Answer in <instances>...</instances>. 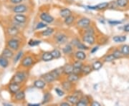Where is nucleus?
<instances>
[{"label": "nucleus", "instance_id": "nucleus-1", "mask_svg": "<svg viewBox=\"0 0 129 106\" xmlns=\"http://www.w3.org/2000/svg\"><path fill=\"white\" fill-rule=\"evenodd\" d=\"M38 57L33 53H24L23 57L19 62L18 68L24 69H30L38 62Z\"/></svg>", "mask_w": 129, "mask_h": 106}, {"label": "nucleus", "instance_id": "nucleus-2", "mask_svg": "<svg viewBox=\"0 0 129 106\" xmlns=\"http://www.w3.org/2000/svg\"><path fill=\"white\" fill-rule=\"evenodd\" d=\"M29 76V74L28 72V69L18 68V69L13 75L10 81H12V82L24 85L27 81Z\"/></svg>", "mask_w": 129, "mask_h": 106}, {"label": "nucleus", "instance_id": "nucleus-3", "mask_svg": "<svg viewBox=\"0 0 129 106\" xmlns=\"http://www.w3.org/2000/svg\"><path fill=\"white\" fill-rule=\"evenodd\" d=\"M24 45V41L22 40V37H9L6 40V46L8 47L11 50L14 51L15 52L20 50Z\"/></svg>", "mask_w": 129, "mask_h": 106}, {"label": "nucleus", "instance_id": "nucleus-4", "mask_svg": "<svg viewBox=\"0 0 129 106\" xmlns=\"http://www.w3.org/2000/svg\"><path fill=\"white\" fill-rule=\"evenodd\" d=\"M53 42L58 46H63L69 42L70 34L64 31H56L54 35L52 37Z\"/></svg>", "mask_w": 129, "mask_h": 106}, {"label": "nucleus", "instance_id": "nucleus-5", "mask_svg": "<svg viewBox=\"0 0 129 106\" xmlns=\"http://www.w3.org/2000/svg\"><path fill=\"white\" fill-rule=\"evenodd\" d=\"M10 9L13 14H26L29 12L31 7L29 4L24 2L22 4L11 6Z\"/></svg>", "mask_w": 129, "mask_h": 106}, {"label": "nucleus", "instance_id": "nucleus-6", "mask_svg": "<svg viewBox=\"0 0 129 106\" xmlns=\"http://www.w3.org/2000/svg\"><path fill=\"white\" fill-rule=\"evenodd\" d=\"M92 24V19L88 18V17H81L80 18L77 19L75 24V27L80 30H83V29L88 27L89 26H90Z\"/></svg>", "mask_w": 129, "mask_h": 106}, {"label": "nucleus", "instance_id": "nucleus-7", "mask_svg": "<svg viewBox=\"0 0 129 106\" xmlns=\"http://www.w3.org/2000/svg\"><path fill=\"white\" fill-rule=\"evenodd\" d=\"M5 35L7 38L9 37H14L20 36L22 34V30H20L19 28L14 27L13 25L8 24L5 29Z\"/></svg>", "mask_w": 129, "mask_h": 106}, {"label": "nucleus", "instance_id": "nucleus-8", "mask_svg": "<svg viewBox=\"0 0 129 106\" xmlns=\"http://www.w3.org/2000/svg\"><path fill=\"white\" fill-rule=\"evenodd\" d=\"M24 85H20L17 83H14L12 81H9V83L8 84L6 85L5 86V90L9 92L10 94V95H13L15 93L19 91L20 90H22L23 88Z\"/></svg>", "mask_w": 129, "mask_h": 106}, {"label": "nucleus", "instance_id": "nucleus-9", "mask_svg": "<svg viewBox=\"0 0 129 106\" xmlns=\"http://www.w3.org/2000/svg\"><path fill=\"white\" fill-rule=\"evenodd\" d=\"M12 100L16 104H22L26 100V92L23 88L19 91L11 96Z\"/></svg>", "mask_w": 129, "mask_h": 106}, {"label": "nucleus", "instance_id": "nucleus-10", "mask_svg": "<svg viewBox=\"0 0 129 106\" xmlns=\"http://www.w3.org/2000/svg\"><path fill=\"white\" fill-rule=\"evenodd\" d=\"M39 18L41 21L45 22L47 24H52L54 23L55 21V17L52 14H50L49 12H47L46 10L42 11L39 14Z\"/></svg>", "mask_w": 129, "mask_h": 106}, {"label": "nucleus", "instance_id": "nucleus-11", "mask_svg": "<svg viewBox=\"0 0 129 106\" xmlns=\"http://www.w3.org/2000/svg\"><path fill=\"white\" fill-rule=\"evenodd\" d=\"M60 86L64 90L66 93H71L76 88V84H74L69 82L66 79L63 78L60 80Z\"/></svg>", "mask_w": 129, "mask_h": 106}, {"label": "nucleus", "instance_id": "nucleus-12", "mask_svg": "<svg viewBox=\"0 0 129 106\" xmlns=\"http://www.w3.org/2000/svg\"><path fill=\"white\" fill-rule=\"evenodd\" d=\"M80 39L83 42L88 45L90 47L95 45L97 42L96 36L90 34H80Z\"/></svg>", "mask_w": 129, "mask_h": 106}, {"label": "nucleus", "instance_id": "nucleus-13", "mask_svg": "<svg viewBox=\"0 0 129 106\" xmlns=\"http://www.w3.org/2000/svg\"><path fill=\"white\" fill-rule=\"evenodd\" d=\"M56 32V29L55 27H47L45 29H43L42 31H40L38 33V35L40 37L43 38H50L52 37L54 34Z\"/></svg>", "mask_w": 129, "mask_h": 106}, {"label": "nucleus", "instance_id": "nucleus-14", "mask_svg": "<svg viewBox=\"0 0 129 106\" xmlns=\"http://www.w3.org/2000/svg\"><path fill=\"white\" fill-rule=\"evenodd\" d=\"M11 19H12L13 20L19 23L27 24L29 20V17L27 14H14Z\"/></svg>", "mask_w": 129, "mask_h": 106}, {"label": "nucleus", "instance_id": "nucleus-15", "mask_svg": "<svg viewBox=\"0 0 129 106\" xmlns=\"http://www.w3.org/2000/svg\"><path fill=\"white\" fill-rule=\"evenodd\" d=\"M74 52H75V47L70 42L63 45L62 48V52L65 56L73 57Z\"/></svg>", "mask_w": 129, "mask_h": 106}, {"label": "nucleus", "instance_id": "nucleus-16", "mask_svg": "<svg viewBox=\"0 0 129 106\" xmlns=\"http://www.w3.org/2000/svg\"><path fill=\"white\" fill-rule=\"evenodd\" d=\"M32 85L33 87L35 88H37L38 90H45L46 89L47 86L48 85L46 83V82L42 79L40 78L36 79L33 81V83H32Z\"/></svg>", "mask_w": 129, "mask_h": 106}, {"label": "nucleus", "instance_id": "nucleus-17", "mask_svg": "<svg viewBox=\"0 0 129 106\" xmlns=\"http://www.w3.org/2000/svg\"><path fill=\"white\" fill-rule=\"evenodd\" d=\"M87 53H86V51L80 50H76L74 52L73 54V58L75 60H80V61H85L87 60Z\"/></svg>", "mask_w": 129, "mask_h": 106}, {"label": "nucleus", "instance_id": "nucleus-18", "mask_svg": "<svg viewBox=\"0 0 129 106\" xmlns=\"http://www.w3.org/2000/svg\"><path fill=\"white\" fill-rule=\"evenodd\" d=\"M82 77L83 76L80 74H77L75 73H73L70 74L68 75L65 76L64 78L66 79L67 80H68L70 83H74V84H77Z\"/></svg>", "mask_w": 129, "mask_h": 106}, {"label": "nucleus", "instance_id": "nucleus-19", "mask_svg": "<svg viewBox=\"0 0 129 106\" xmlns=\"http://www.w3.org/2000/svg\"><path fill=\"white\" fill-rule=\"evenodd\" d=\"M92 101L91 98L89 95H83L82 97L79 99L78 102H77L76 105L77 106H87L89 105L90 104V102Z\"/></svg>", "mask_w": 129, "mask_h": 106}, {"label": "nucleus", "instance_id": "nucleus-20", "mask_svg": "<svg viewBox=\"0 0 129 106\" xmlns=\"http://www.w3.org/2000/svg\"><path fill=\"white\" fill-rule=\"evenodd\" d=\"M72 64L73 66V73L81 75V69L83 67L84 62L80 60H75L72 62Z\"/></svg>", "mask_w": 129, "mask_h": 106}, {"label": "nucleus", "instance_id": "nucleus-21", "mask_svg": "<svg viewBox=\"0 0 129 106\" xmlns=\"http://www.w3.org/2000/svg\"><path fill=\"white\" fill-rule=\"evenodd\" d=\"M40 60L43 62H50L52 60H54V57L51 53V51H42L40 54Z\"/></svg>", "mask_w": 129, "mask_h": 106}, {"label": "nucleus", "instance_id": "nucleus-22", "mask_svg": "<svg viewBox=\"0 0 129 106\" xmlns=\"http://www.w3.org/2000/svg\"><path fill=\"white\" fill-rule=\"evenodd\" d=\"M62 75L64 77L70 74L73 73V66L72 62H68V63L64 64L62 67Z\"/></svg>", "mask_w": 129, "mask_h": 106}, {"label": "nucleus", "instance_id": "nucleus-23", "mask_svg": "<svg viewBox=\"0 0 129 106\" xmlns=\"http://www.w3.org/2000/svg\"><path fill=\"white\" fill-rule=\"evenodd\" d=\"M15 52L13 51L12 50H11L10 48H9L8 47H5V48L3 49V50L2 52V55H3L5 57H7V58H8L9 60H12L13 59V57L15 55Z\"/></svg>", "mask_w": 129, "mask_h": 106}, {"label": "nucleus", "instance_id": "nucleus-24", "mask_svg": "<svg viewBox=\"0 0 129 106\" xmlns=\"http://www.w3.org/2000/svg\"><path fill=\"white\" fill-rule=\"evenodd\" d=\"M40 78L42 79H43L46 82L47 85H52V84H53L56 81L55 78L52 76V75L50 72L42 75L41 76H40Z\"/></svg>", "mask_w": 129, "mask_h": 106}, {"label": "nucleus", "instance_id": "nucleus-25", "mask_svg": "<svg viewBox=\"0 0 129 106\" xmlns=\"http://www.w3.org/2000/svg\"><path fill=\"white\" fill-rule=\"evenodd\" d=\"M52 76L55 78L56 81H58V80H60L62 79L63 78L62 77L63 75H62V67H58V68H55L54 69H52L51 71H50Z\"/></svg>", "mask_w": 129, "mask_h": 106}, {"label": "nucleus", "instance_id": "nucleus-26", "mask_svg": "<svg viewBox=\"0 0 129 106\" xmlns=\"http://www.w3.org/2000/svg\"><path fill=\"white\" fill-rule=\"evenodd\" d=\"M76 20H77L76 16L73 14L72 15L66 17L65 19H63V23H64V25H66L68 27H71L75 24Z\"/></svg>", "mask_w": 129, "mask_h": 106}, {"label": "nucleus", "instance_id": "nucleus-27", "mask_svg": "<svg viewBox=\"0 0 129 106\" xmlns=\"http://www.w3.org/2000/svg\"><path fill=\"white\" fill-rule=\"evenodd\" d=\"M52 95L49 90H45L44 92L43 95V98H42V105H47L48 103H50L52 100Z\"/></svg>", "mask_w": 129, "mask_h": 106}, {"label": "nucleus", "instance_id": "nucleus-28", "mask_svg": "<svg viewBox=\"0 0 129 106\" xmlns=\"http://www.w3.org/2000/svg\"><path fill=\"white\" fill-rule=\"evenodd\" d=\"M73 14L72 10L68 7H62L59 10V15L62 19H65Z\"/></svg>", "mask_w": 129, "mask_h": 106}, {"label": "nucleus", "instance_id": "nucleus-29", "mask_svg": "<svg viewBox=\"0 0 129 106\" xmlns=\"http://www.w3.org/2000/svg\"><path fill=\"white\" fill-rule=\"evenodd\" d=\"M92 71H93V69H92L91 64H88V63L85 64L84 63L82 69H81V75L83 77V76H87V75L91 73Z\"/></svg>", "mask_w": 129, "mask_h": 106}, {"label": "nucleus", "instance_id": "nucleus-30", "mask_svg": "<svg viewBox=\"0 0 129 106\" xmlns=\"http://www.w3.org/2000/svg\"><path fill=\"white\" fill-rule=\"evenodd\" d=\"M96 29L92 24L89 26L88 27L81 30V33H80V34H90V35H95V36H96Z\"/></svg>", "mask_w": 129, "mask_h": 106}, {"label": "nucleus", "instance_id": "nucleus-31", "mask_svg": "<svg viewBox=\"0 0 129 106\" xmlns=\"http://www.w3.org/2000/svg\"><path fill=\"white\" fill-rule=\"evenodd\" d=\"M10 65V60L0 55V67L2 69H7Z\"/></svg>", "mask_w": 129, "mask_h": 106}, {"label": "nucleus", "instance_id": "nucleus-32", "mask_svg": "<svg viewBox=\"0 0 129 106\" xmlns=\"http://www.w3.org/2000/svg\"><path fill=\"white\" fill-rule=\"evenodd\" d=\"M115 3L118 9H125L129 8V0H115Z\"/></svg>", "mask_w": 129, "mask_h": 106}, {"label": "nucleus", "instance_id": "nucleus-33", "mask_svg": "<svg viewBox=\"0 0 129 106\" xmlns=\"http://www.w3.org/2000/svg\"><path fill=\"white\" fill-rule=\"evenodd\" d=\"M79 99H80L79 97H76L75 95H73L72 93H70V95H68L65 97V100L68 102L71 105H76Z\"/></svg>", "mask_w": 129, "mask_h": 106}, {"label": "nucleus", "instance_id": "nucleus-34", "mask_svg": "<svg viewBox=\"0 0 129 106\" xmlns=\"http://www.w3.org/2000/svg\"><path fill=\"white\" fill-rule=\"evenodd\" d=\"M111 52L113 54V55L114 56L115 60H120V59H122L123 57V54H122L119 47L112 48Z\"/></svg>", "mask_w": 129, "mask_h": 106}, {"label": "nucleus", "instance_id": "nucleus-35", "mask_svg": "<svg viewBox=\"0 0 129 106\" xmlns=\"http://www.w3.org/2000/svg\"><path fill=\"white\" fill-rule=\"evenodd\" d=\"M103 65H104V62H103V61L102 60H95L91 64L93 71H98V70H100L103 67Z\"/></svg>", "mask_w": 129, "mask_h": 106}, {"label": "nucleus", "instance_id": "nucleus-36", "mask_svg": "<svg viewBox=\"0 0 129 106\" xmlns=\"http://www.w3.org/2000/svg\"><path fill=\"white\" fill-rule=\"evenodd\" d=\"M24 55V51L21 49L20 50L17 51V52H16V53H15V55L13 57V59H12V62H13V64H17L18 62H20V60H22V58L23 57Z\"/></svg>", "mask_w": 129, "mask_h": 106}, {"label": "nucleus", "instance_id": "nucleus-37", "mask_svg": "<svg viewBox=\"0 0 129 106\" xmlns=\"http://www.w3.org/2000/svg\"><path fill=\"white\" fill-rule=\"evenodd\" d=\"M101 60L103 61L104 63H110V62H113V61L116 60L115 57H114V56L113 55V54L111 52H108V53L106 54L102 57Z\"/></svg>", "mask_w": 129, "mask_h": 106}, {"label": "nucleus", "instance_id": "nucleus-38", "mask_svg": "<svg viewBox=\"0 0 129 106\" xmlns=\"http://www.w3.org/2000/svg\"><path fill=\"white\" fill-rule=\"evenodd\" d=\"M119 48L123 55V57H126V58L129 57V45L123 44L119 47Z\"/></svg>", "mask_w": 129, "mask_h": 106}, {"label": "nucleus", "instance_id": "nucleus-39", "mask_svg": "<svg viewBox=\"0 0 129 106\" xmlns=\"http://www.w3.org/2000/svg\"><path fill=\"white\" fill-rule=\"evenodd\" d=\"M112 40L115 43H123L126 41L127 36L126 35H115L113 37Z\"/></svg>", "mask_w": 129, "mask_h": 106}, {"label": "nucleus", "instance_id": "nucleus-40", "mask_svg": "<svg viewBox=\"0 0 129 106\" xmlns=\"http://www.w3.org/2000/svg\"><path fill=\"white\" fill-rule=\"evenodd\" d=\"M109 5H110V2H107L100 3V4L96 5L97 10H98V11H105L106 9H109Z\"/></svg>", "mask_w": 129, "mask_h": 106}, {"label": "nucleus", "instance_id": "nucleus-41", "mask_svg": "<svg viewBox=\"0 0 129 106\" xmlns=\"http://www.w3.org/2000/svg\"><path fill=\"white\" fill-rule=\"evenodd\" d=\"M51 53H52V55L53 57H54V60H58V59H60V58L62 57V51L60 50L57 48L53 49L51 51Z\"/></svg>", "mask_w": 129, "mask_h": 106}, {"label": "nucleus", "instance_id": "nucleus-42", "mask_svg": "<svg viewBox=\"0 0 129 106\" xmlns=\"http://www.w3.org/2000/svg\"><path fill=\"white\" fill-rule=\"evenodd\" d=\"M76 50H83V51H89L90 49V47L85 44L84 42L81 41L77 46L75 47Z\"/></svg>", "mask_w": 129, "mask_h": 106}, {"label": "nucleus", "instance_id": "nucleus-43", "mask_svg": "<svg viewBox=\"0 0 129 106\" xmlns=\"http://www.w3.org/2000/svg\"><path fill=\"white\" fill-rule=\"evenodd\" d=\"M48 27V24L47 23H45V22L43 21H40L38 22L36 25H35V30H40V29H45Z\"/></svg>", "mask_w": 129, "mask_h": 106}, {"label": "nucleus", "instance_id": "nucleus-44", "mask_svg": "<svg viewBox=\"0 0 129 106\" xmlns=\"http://www.w3.org/2000/svg\"><path fill=\"white\" fill-rule=\"evenodd\" d=\"M41 43V40H34V39H31L28 41L27 44L30 47H35L40 45Z\"/></svg>", "mask_w": 129, "mask_h": 106}, {"label": "nucleus", "instance_id": "nucleus-45", "mask_svg": "<svg viewBox=\"0 0 129 106\" xmlns=\"http://www.w3.org/2000/svg\"><path fill=\"white\" fill-rule=\"evenodd\" d=\"M55 92L59 97H63L66 94V92L62 88H55Z\"/></svg>", "mask_w": 129, "mask_h": 106}, {"label": "nucleus", "instance_id": "nucleus-46", "mask_svg": "<svg viewBox=\"0 0 129 106\" xmlns=\"http://www.w3.org/2000/svg\"><path fill=\"white\" fill-rule=\"evenodd\" d=\"M7 2L9 5L12 6V5H17L24 3L26 2V0H7Z\"/></svg>", "mask_w": 129, "mask_h": 106}, {"label": "nucleus", "instance_id": "nucleus-47", "mask_svg": "<svg viewBox=\"0 0 129 106\" xmlns=\"http://www.w3.org/2000/svg\"><path fill=\"white\" fill-rule=\"evenodd\" d=\"M82 41L81 40V39L80 38H79V37H73V38H72L71 40H70V42L75 47H75L77 46L78 45L79 43L80 42Z\"/></svg>", "mask_w": 129, "mask_h": 106}, {"label": "nucleus", "instance_id": "nucleus-48", "mask_svg": "<svg viewBox=\"0 0 129 106\" xmlns=\"http://www.w3.org/2000/svg\"><path fill=\"white\" fill-rule=\"evenodd\" d=\"M71 93H72L73 95H75L76 97H79V98H80V97H82L83 95H84L83 92H82L80 90H76V89H75Z\"/></svg>", "mask_w": 129, "mask_h": 106}, {"label": "nucleus", "instance_id": "nucleus-49", "mask_svg": "<svg viewBox=\"0 0 129 106\" xmlns=\"http://www.w3.org/2000/svg\"><path fill=\"white\" fill-rule=\"evenodd\" d=\"M108 23L110 25L112 26H115V25H119L123 23V21H120V20H108Z\"/></svg>", "mask_w": 129, "mask_h": 106}, {"label": "nucleus", "instance_id": "nucleus-50", "mask_svg": "<svg viewBox=\"0 0 129 106\" xmlns=\"http://www.w3.org/2000/svg\"><path fill=\"white\" fill-rule=\"evenodd\" d=\"M99 47H100V46L99 45H93V46H92V47L90 49V54H92V55H93V54H95V52H98V50H99Z\"/></svg>", "mask_w": 129, "mask_h": 106}, {"label": "nucleus", "instance_id": "nucleus-51", "mask_svg": "<svg viewBox=\"0 0 129 106\" xmlns=\"http://www.w3.org/2000/svg\"><path fill=\"white\" fill-rule=\"evenodd\" d=\"M91 106H101V104L99 102L96 101V100H92L90 104Z\"/></svg>", "mask_w": 129, "mask_h": 106}, {"label": "nucleus", "instance_id": "nucleus-52", "mask_svg": "<svg viewBox=\"0 0 129 106\" xmlns=\"http://www.w3.org/2000/svg\"><path fill=\"white\" fill-rule=\"evenodd\" d=\"M59 105H60V106H70L71 105H70V104L69 102L67 101V100H64V101L61 102L60 104H59Z\"/></svg>", "mask_w": 129, "mask_h": 106}, {"label": "nucleus", "instance_id": "nucleus-53", "mask_svg": "<svg viewBox=\"0 0 129 106\" xmlns=\"http://www.w3.org/2000/svg\"><path fill=\"white\" fill-rule=\"evenodd\" d=\"M123 30L125 32H129V24H127L123 26Z\"/></svg>", "mask_w": 129, "mask_h": 106}, {"label": "nucleus", "instance_id": "nucleus-54", "mask_svg": "<svg viewBox=\"0 0 129 106\" xmlns=\"http://www.w3.org/2000/svg\"><path fill=\"white\" fill-rule=\"evenodd\" d=\"M42 105L41 103H29L28 105L29 106H40Z\"/></svg>", "mask_w": 129, "mask_h": 106}]
</instances>
